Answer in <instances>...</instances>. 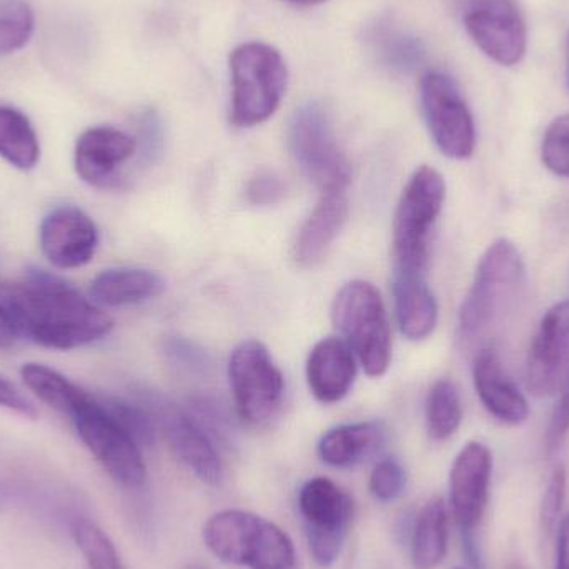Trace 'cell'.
Wrapping results in <instances>:
<instances>
[{"mask_svg":"<svg viewBox=\"0 0 569 569\" xmlns=\"http://www.w3.org/2000/svg\"><path fill=\"white\" fill-rule=\"evenodd\" d=\"M0 303L19 337L52 350H76L96 343L113 328L112 318L99 305L46 272L0 283Z\"/></svg>","mask_w":569,"mask_h":569,"instance_id":"obj_1","label":"cell"},{"mask_svg":"<svg viewBox=\"0 0 569 569\" xmlns=\"http://www.w3.org/2000/svg\"><path fill=\"white\" fill-rule=\"evenodd\" d=\"M527 284V263L511 240L488 247L458 313V337L463 343H483L517 308Z\"/></svg>","mask_w":569,"mask_h":569,"instance_id":"obj_2","label":"cell"},{"mask_svg":"<svg viewBox=\"0 0 569 569\" xmlns=\"http://www.w3.org/2000/svg\"><path fill=\"white\" fill-rule=\"evenodd\" d=\"M202 538L222 563L249 569L297 567V551L287 531L252 511H219L203 525Z\"/></svg>","mask_w":569,"mask_h":569,"instance_id":"obj_3","label":"cell"},{"mask_svg":"<svg viewBox=\"0 0 569 569\" xmlns=\"http://www.w3.org/2000/svg\"><path fill=\"white\" fill-rule=\"evenodd\" d=\"M445 199L447 183L433 167H420L408 180L391 227L393 277H427L431 233Z\"/></svg>","mask_w":569,"mask_h":569,"instance_id":"obj_4","label":"cell"},{"mask_svg":"<svg viewBox=\"0 0 569 569\" xmlns=\"http://www.w3.org/2000/svg\"><path fill=\"white\" fill-rule=\"evenodd\" d=\"M230 122L239 129L267 122L279 109L287 90V66L279 50L262 42L243 43L230 57Z\"/></svg>","mask_w":569,"mask_h":569,"instance_id":"obj_5","label":"cell"},{"mask_svg":"<svg viewBox=\"0 0 569 569\" xmlns=\"http://www.w3.org/2000/svg\"><path fill=\"white\" fill-rule=\"evenodd\" d=\"M69 418L87 450L117 485L126 490L146 485L147 465L139 441L107 403L86 393Z\"/></svg>","mask_w":569,"mask_h":569,"instance_id":"obj_6","label":"cell"},{"mask_svg":"<svg viewBox=\"0 0 569 569\" xmlns=\"http://www.w3.org/2000/svg\"><path fill=\"white\" fill-rule=\"evenodd\" d=\"M331 318L368 377H383L391 363V333L380 291L365 280L343 284Z\"/></svg>","mask_w":569,"mask_h":569,"instance_id":"obj_7","label":"cell"},{"mask_svg":"<svg viewBox=\"0 0 569 569\" xmlns=\"http://www.w3.org/2000/svg\"><path fill=\"white\" fill-rule=\"evenodd\" d=\"M291 156L301 172L325 192H347L350 162L338 146L330 116L321 103L308 102L291 117Z\"/></svg>","mask_w":569,"mask_h":569,"instance_id":"obj_8","label":"cell"},{"mask_svg":"<svg viewBox=\"0 0 569 569\" xmlns=\"http://www.w3.org/2000/svg\"><path fill=\"white\" fill-rule=\"evenodd\" d=\"M229 380L237 413L252 427L269 423L282 407L284 381L266 345L246 340L229 361Z\"/></svg>","mask_w":569,"mask_h":569,"instance_id":"obj_9","label":"cell"},{"mask_svg":"<svg viewBox=\"0 0 569 569\" xmlns=\"http://www.w3.org/2000/svg\"><path fill=\"white\" fill-rule=\"evenodd\" d=\"M298 511L315 563L330 568L340 557L353 520L350 495L328 478L308 480L298 491Z\"/></svg>","mask_w":569,"mask_h":569,"instance_id":"obj_10","label":"cell"},{"mask_svg":"<svg viewBox=\"0 0 569 569\" xmlns=\"http://www.w3.org/2000/svg\"><path fill=\"white\" fill-rule=\"evenodd\" d=\"M420 103L431 139L443 156L470 159L477 147V129L460 87L443 72L421 77Z\"/></svg>","mask_w":569,"mask_h":569,"instance_id":"obj_11","label":"cell"},{"mask_svg":"<svg viewBox=\"0 0 569 569\" xmlns=\"http://www.w3.org/2000/svg\"><path fill=\"white\" fill-rule=\"evenodd\" d=\"M463 22L478 49L495 62L513 67L523 60L527 22L515 0H470Z\"/></svg>","mask_w":569,"mask_h":569,"instance_id":"obj_12","label":"cell"},{"mask_svg":"<svg viewBox=\"0 0 569 569\" xmlns=\"http://www.w3.org/2000/svg\"><path fill=\"white\" fill-rule=\"evenodd\" d=\"M527 387L535 397H558L569 387V300L541 318L527 358Z\"/></svg>","mask_w":569,"mask_h":569,"instance_id":"obj_13","label":"cell"},{"mask_svg":"<svg viewBox=\"0 0 569 569\" xmlns=\"http://www.w3.org/2000/svg\"><path fill=\"white\" fill-rule=\"evenodd\" d=\"M493 455L487 445L470 441L461 448L450 470V510L460 530L471 535L487 513Z\"/></svg>","mask_w":569,"mask_h":569,"instance_id":"obj_14","label":"cell"},{"mask_svg":"<svg viewBox=\"0 0 569 569\" xmlns=\"http://www.w3.org/2000/svg\"><path fill=\"white\" fill-rule=\"evenodd\" d=\"M39 242L46 259L57 269H80L96 256L99 230L79 207H57L42 220Z\"/></svg>","mask_w":569,"mask_h":569,"instance_id":"obj_15","label":"cell"},{"mask_svg":"<svg viewBox=\"0 0 569 569\" xmlns=\"http://www.w3.org/2000/svg\"><path fill=\"white\" fill-rule=\"evenodd\" d=\"M137 152V140L113 127H92L79 137L73 152L77 176L96 187L119 186L120 169Z\"/></svg>","mask_w":569,"mask_h":569,"instance_id":"obj_16","label":"cell"},{"mask_svg":"<svg viewBox=\"0 0 569 569\" xmlns=\"http://www.w3.org/2000/svg\"><path fill=\"white\" fill-rule=\"evenodd\" d=\"M473 383L485 410L508 427H518L530 417L523 391L508 377L493 345H485L475 355Z\"/></svg>","mask_w":569,"mask_h":569,"instance_id":"obj_17","label":"cell"},{"mask_svg":"<svg viewBox=\"0 0 569 569\" xmlns=\"http://www.w3.org/2000/svg\"><path fill=\"white\" fill-rule=\"evenodd\" d=\"M162 431L173 457L202 483L217 487L223 480V465L209 435L189 415L167 411L160 417Z\"/></svg>","mask_w":569,"mask_h":569,"instance_id":"obj_18","label":"cell"},{"mask_svg":"<svg viewBox=\"0 0 569 569\" xmlns=\"http://www.w3.org/2000/svg\"><path fill=\"white\" fill-rule=\"evenodd\" d=\"M357 378V361L350 345L341 338H323L311 348L307 381L320 403H338L347 397Z\"/></svg>","mask_w":569,"mask_h":569,"instance_id":"obj_19","label":"cell"},{"mask_svg":"<svg viewBox=\"0 0 569 569\" xmlns=\"http://www.w3.org/2000/svg\"><path fill=\"white\" fill-rule=\"evenodd\" d=\"M347 217V192L321 193L320 202L305 220L295 240L293 257L297 263L310 267L320 262L340 236Z\"/></svg>","mask_w":569,"mask_h":569,"instance_id":"obj_20","label":"cell"},{"mask_svg":"<svg viewBox=\"0 0 569 569\" xmlns=\"http://www.w3.org/2000/svg\"><path fill=\"white\" fill-rule=\"evenodd\" d=\"M387 430L378 421L340 425L331 428L318 443V457L333 468H348L373 457L383 448Z\"/></svg>","mask_w":569,"mask_h":569,"instance_id":"obj_21","label":"cell"},{"mask_svg":"<svg viewBox=\"0 0 569 569\" xmlns=\"http://www.w3.org/2000/svg\"><path fill=\"white\" fill-rule=\"evenodd\" d=\"M395 310L401 333L427 340L438 325V303L423 277H393Z\"/></svg>","mask_w":569,"mask_h":569,"instance_id":"obj_22","label":"cell"},{"mask_svg":"<svg viewBox=\"0 0 569 569\" xmlns=\"http://www.w3.org/2000/svg\"><path fill=\"white\" fill-rule=\"evenodd\" d=\"M166 291V280L146 269L103 270L90 283L93 303L103 307H129L152 300Z\"/></svg>","mask_w":569,"mask_h":569,"instance_id":"obj_23","label":"cell"},{"mask_svg":"<svg viewBox=\"0 0 569 569\" xmlns=\"http://www.w3.org/2000/svg\"><path fill=\"white\" fill-rule=\"evenodd\" d=\"M448 551V508L441 498L425 503L415 520L410 560L415 569H437Z\"/></svg>","mask_w":569,"mask_h":569,"instance_id":"obj_24","label":"cell"},{"mask_svg":"<svg viewBox=\"0 0 569 569\" xmlns=\"http://www.w3.org/2000/svg\"><path fill=\"white\" fill-rule=\"evenodd\" d=\"M0 157L19 170H30L40 160V143L30 120L13 107L0 106Z\"/></svg>","mask_w":569,"mask_h":569,"instance_id":"obj_25","label":"cell"},{"mask_svg":"<svg viewBox=\"0 0 569 569\" xmlns=\"http://www.w3.org/2000/svg\"><path fill=\"white\" fill-rule=\"evenodd\" d=\"M20 375H22L26 387L29 388L40 401L49 405L53 410L67 415V417L72 413L73 408L77 407V403H79L83 395L87 393L79 385L73 383L69 378L53 370V368L46 367V365H23Z\"/></svg>","mask_w":569,"mask_h":569,"instance_id":"obj_26","label":"cell"},{"mask_svg":"<svg viewBox=\"0 0 569 569\" xmlns=\"http://www.w3.org/2000/svg\"><path fill=\"white\" fill-rule=\"evenodd\" d=\"M427 430L435 441H447L457 433L463 420L460 393L453 381L441 378L428 391L425 403Z\"/></svg>","mask_w":569,"mask_h":569,"instance_id":"obj_27","label":"cell"},{"mask_svg":"<svg viewBox=\"0 0 569 569\" xmlns=\"http://www.w3.org/2000/svg\"><path fill=\"white\" fill-rule=\"evenodd\" d=\"M370 42L378 57L393 69L411 70L423 60L425 52L420 40L408 36L393 23H377L371 29Z\"/></svg>","mask_w":569,"mask_h":569,"instance_id":"obj_28","label":"cell"},{"mask_svg":"<svg viewBox=\"0 0 569 569\" xmlns=\"http://www.w3.org/2000/svg\"><path fill=\"white\" fill-rule=\"evenodd\" d=\"M70 533L89 569H126L116 545L96 521L76 518Z\"/></svg>","mask_w":569,"mask_h":569,"instance_id":"obj_29","label":"cell"},{"mask_svg":"<svg viewBox=\"0 0 569 569\" xmlns=\"http://www.w3.org/2000/svg\"><path fill=\"white\" fill-rule=\"evenodd\" d=\"M33 12L26 0H0V57L22 49L33 32Z\"/></svg>","mask_w":569,"mask_h":569,"instance_id":"obj_30","label":"cell"},{"mask_svg":"<svg viewBox=\"0 0 569 569\" xmlns=\"http://www.w3.org/2000/svg\"><path fill=\"white\" fill-rule=\"evenodd\" d=\"M541 159L551 173L569 179V113L558 117L548 127L541 143Z\"/></svg>","mask_w":569,"mask_h":569,"instance_id":"obj_31","label":"cell"},{"mask_svg":"<svg viewBox=\"0 0 569 569\" xmlns=\"http://www.w3.org/2000/svg\"><path fill=\"white\" fill-rule=\"evenodd\" d=\"M368 488L375 500L380 503H391L403 495L407 488V473L397 460L387 458L375 465L368 480Z\"/></svg>","mask_w":569,"mask_h":569,"instance_id":"obj_32","label":"cell"},{"mask_svg":"<svg viewBox=\"0 0 569 569\" xmlns=\"http://www.w3.org/2000/svg\"><path fill=\"white\" fill-rule=\"evenodd\" d=\"M568 475L563 465H558L551 473L541 501V528L545 533L551 535L557 530L561 521L565 498H567Z\"/></svg>","mask_w":569,"mask_h":569,"instance_id":"obj_33","label":"cell"},{"mask_svg":"<svg viewBox=\"0 0 569 569\" xmlns=\"http://www.w3.org/2000/svg\"><path fill=\"white\" fill-rule=\"evenodd\" d=\"M287 193V186L276 173L262 172L250 180L247 187V196L256 206H273L279 203Z\"/></svg>","mask_w":569,"mask_h":569,"instance_id":"obj_34","label":"cell"},{"mask_svg":"<svg viewBox=\"0 0 569 569\" xmlns=\"http://www.w3.org/2000/svg\"><path fill=\"white\" fill-rule=\"evenodd\" d=\"M569 433V387L565 388L558 398L557 407L551 413L547 431L548 455H553L563 445Z\"/></svg>","mask_w":569,"mask_h":569,"instance_id":"obj_35","label":"cell"},{"mask_svg":"<svg viewBox=\"0 0 569 569\" xmlns=\"http://www.w3.org/2000/svg\"><path fill=\"white\" fill-rule=\"evenodd\" d=\"M0 408H6L20 417L30 418V420H36L39 417L36 405L16 385L10 383L3 377H0Z\"/></svg>","mask_w":569,"mask_h":569,"instance_id":"obj_36","label":"cell"},{"mask_svg":"<svg viewBox=\"0 0 569 569\" xmlns=\"http://www.w3.org/2000/svg\"><path fill=\"white\" fill-rule=\"evenodd\" d=\"M167 353L176 363L190 368V370L207 367V358L202 350L196 348V345L190 343V341L182 340V338H172V340L167 341Z\"/></svg>","mask_w":569,"mask_h":569,"instance_id":"obj_37","label":"cell"},{"mask_svg":"<svg viewBox=\"0 0 569 569\" xmlns=\"http://www.w3.org/2000/svg\"><path fill=\"white\" fill-rule=\"evenodd\" d=\"M569 569V513L558 525L557 567Z\"/></svg>","mask_w":569,"mask_h":569,"instance_id":"obj_38","label":"cell"},{"mask_svg":"<svg viewBox=\"0 0 569 569\" xmlns=\"http://www.w3.org/2000/svg\"><path fill=\"white\" fill-rule=\"evenodd\" d=\"M17 338H19V333H17L12 320L7 315L6 308L0 303V348L9 350L16 345Z\"/></svg>","mask_w":569,"mask_h":569,"instance_id":"obj_39","label":"cell"},{"mask_svg":"<svg viewBox=\"0 0 569 569\" xmlns=\"http://www.w3.org/2000/svg\"><path fill=\"white\" fill-rule=\"evenodd\" d=\"M288 2L297 3V6L313 7L327 2V0H288Z\"/></svg>","mask_w":569,"mask_h":569,"instance_id":"obj_40","label":"cell"},{"mask_svg":"<svg viewBox=\"0 0 569 569\" xmlns=\"http://www.w3.org/2000/svg\"><path fill=\"white\" fill-rule=\"evenodd\" d=\"M505 569H528L521 561H510Z\"/></svg>","mask_w":569,"mask_h":569,"instance_id":"obj_41","label":"cell"},{"mask_svg":"<svg viewBox=\"0 0 569 569\" xmlns=\"http://www.w3.org/2000/svg\"><path fill=\"white\" fill-rule=\"evenodd\" d=\"M183 569H207V568L202 567V565L190 563V565H187V567Z\"/></svg>","mask_w":569,"mask_h":569,"instance_id":"obj_42","label":"cell"},{"mask_svg":"<svg viewBox=\"0 0 569 569\" xmlns=\"http://www.w3.org/2000/svg\"><path fill=\"white\" fill-rule=\"evenodd\" d=\"M568 70H569V36H568Z\"/></svg>","mask_w":569,"mask_h":569,"instance_id":"obj_43","label":"cell"},{"mask_svg":"<svg viewBox=\"0 0 569 569\" xmlns=\"http://www.w3.org/2000/svg\"><path fill=\"white\" fill-rule=\"evenodd\" d=\"M455 569H465V568H455Z\"/></svg>","mask_w":569,"mask_h":569,"instance_id":"obj_44","label":"cell"}]
</instances>
